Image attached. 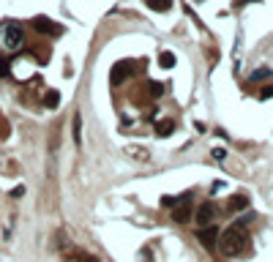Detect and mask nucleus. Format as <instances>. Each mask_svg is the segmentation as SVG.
<instances>
[{"label":"nucleus","instance_id":"obj_1","mask_svg":"<svg viewBox=\"0 0 273 262\" xmlns=\"http://www.w3.org/2000/svg\"><path fill=\"white\" fill-rule=\"evenodd\" d=\"M246 243H249V232H246V227H241V224H232L227 232H222L219 235V252L224 254V257H238V254L246 249Z\"/></svg>","mask_w":273,"mask_h":262},{"label":"nucleus","instance_id":"obj_2","mask_svg":"<svg viewBox=\"0 0 273 262\" xmlns=\"http://www.w3.org/2000/svg\"><path fill=\"white\" fill-rule=\"evenodd\" d=\"M22 44H25V30H22V25L5 22V25L0 27V46L8 49V52H16Z\"/></svg>","mask_w":273,"mask_h":262},{"label":"nucleus","instance_id":"obj_3","mask_svg":"<svg viewBox=\"0 0 273 262\" xmlns=\"http://www.w3.org/2000/svg\"><path fill=\"white\" fill-rule=\"evenodd\" d=\"M172 219H175L178 224H186V221L191 219V194H183L181 200H178L175 211H172Z\"/></svg>","mask_w":273,"mask_h":262},{"label":"nucleus","instance_id":"obj_4","mask_svg":"<svg viewBox=\"0 0 273 262\" xmlns=\"http://www.w3.org/2000/svg\"><path fill=\"white\" fill-rule=\"evenodd\" d=\"M194 219H197V224H200V227H211L213 219H216V205H213V202H202V205L197 208Z\"/></svg>","mask_w":273,"mask_h":262},{"label":"nucleus","instance_id":"obj_5","mask_svg":"<svg viewBox=\"0 0 273 262\" xmlns=\"http://www.w3.org/2000/svg\"><path fill=\"white\" fill-rule=\"evenodd\" d=\"M33 27H36L38 33H46V36H57V33L63 30L60 25H55V22H49L46 16H38V19H33Z\"/></svg>","mask_w":273,"mask_h":262},{"label":"nucleus","instance_id":"obj_6","mask_svg":"<svg viewBox=\"0 0 273 262\" xmlns=\"http://www.w3.org/2000/svg\"><path fill=\"white\" fill-rule=\"evenodd\" d=\"M200 241H202V246H205V249H213L219 243V230L213 224L211 227H202V230H200Z\"/></svg>","mask_w":273,"mask_h":262},{"label":"nucleus","instance_id":"obj_7","mask_svg":"<svg viewBox=\"0 0 273 262\" xmlns=\"http://www.w3.org/2000/svg\"><path fill=\"white\" fill-rule=\"evenodd\" d=\"M129 74H131V63H118V66L112 68V82L118 85L120 79H129Z\"/></svg>","mask_w":273,"mask_h":262},{"label":"nucleus","instance_id":"obj_8","mask_svg":"<svg viewBox=\"0 0 273 262\" xmlns=\"http://www.w3.org/2000/svg\"><path fill=\"white\" fill-rule=\"evenodd\" d=\"M145 3H148L153 11H167L172 5V0H145Z\"/></svg>","mask_w":273,"mask_h":262},{"label":"nucleus","instance_id":"obj_9","mask_svg":"<svg viewBox=\"0 0 273 262\" xmlns=\"http://www.w3.org/2000/svg\"><path fill=\"white\" fill-rule=\"evenodd\" d=\"M246 205H249V200H246L243 194H238L235 200H230V211H243Z\"/></svg>","mask_w":273,"mask_h":262},{"label":"nucleus","instance_id":"obj_10","mask_svg":"<svg viewBox=\"0 0 273 262\" xmlns=\"http://www.w3.org/2000/svg\"><path fill=\"white\" fill-rule=\"evenodd\" d=\"M156 129H159L161 137H167V134H172V129H175V120H161V123L156 126Z\"/></svg>","mask_w":273,"mask_h":262},{"label":"nucleus","instance_id":"obj_11","mask_svg":"<svg viewBox=\"0 0 273 262\" xmlns=\"http://www.w3.org/2000/svg\"><path fill=\"white\" fill-rule=\"evenodd\" d=\"M159 60H161V66H164V68H172V66H175V55H172V52H161Z\"/></svg>","mask_w":273,"mask_h":262},{"label":"nucleus","instance_id":"obj_12","mask_svg":"<svg viewBox=\"0 0 273 262\" xmlns=\"http://www.w3.org/2000/svg\"><path fill=\"white\" fill-rule=\"evenodd\" d=\"M44 104H46V107H57V104H60V96H57V93H55V90H52V93H46V98H44Z\"/></svg>","mask_w":273,"mask_h":262},{"label":"nucleus","instance_id":"obj_13","mask_svg":"<svg viewBox=\"0 0 273 262\" xmlns=\"http://www.w3.org/2000/svg\"><path fill=\"white\" fill-rule=\"evenodd\" d=\"M268 77H273V74L268 71V68H260V71H254L252 82H260V79H268Z\"/></svg>","mask_w":273,"mask_h":262},{"label":"nucleus","instance_id":"obj_14","mask_svg":"<svg viewBox=\"0 0 273 262\" xmlns=\"http://www.w3.org/2000/svg\"><path fill=\"white\" fill-rule=\"evenodd\" d=\"M68 262H96V257H90V254H74V257H68Z\"/></svg>","mask_w":273,"mask_h":262},{"label":"nucleus","instance_id":"obj_15","mask_svg":"<svg viewBox=\"0 0 273 262\" xmlns=\"http://www.w3.org/2000/svg\"><path fill=\"white\" fill-rule=\"evenodd\" d=\"M271 96H273V82L265 85V90H263V98H271Z\"/></svg>","mask_w":273,"mask_h":262},{"label":"nucleus","instance_id":"obj_16","mask_svg":"<svg viewBox=\"0 0 273 262\" xmlns=\"http://www.w3.org/2000/svg\"><path fill=\"white\" fill-rule=\"evenodd\" d=\"M5 74H8V63L0 60V77H5Z\"/></svg>","mask_w":273,"mask_h":262},{"label":"nucleus","instance_id":"obj_17","mask_svg":"<svg viewBox=\"0 0 273 262\" xmlns=\"http://www.w3.org/2000/svg\"><path fill=\"white\" fill-rule=\"evenodd\" d=\"M142 262H153V254H150V249H145V254H142Z\"/></svg>","mask_w":273,"mask_h":262},{"label":"nucleus","instance_id":"obj_18","mask_svg":"<svg viewBox=\"0 0 273 262\" xmlns=\"http://www.w3.org/2000/svg\"><path fill=\"white\" fill-rule=\"evenodd\" d=\"M241 3H252V0H241Z\"/></svg>","mask_w":273,"mask_h":262}]
</instances>
